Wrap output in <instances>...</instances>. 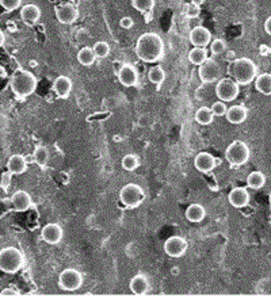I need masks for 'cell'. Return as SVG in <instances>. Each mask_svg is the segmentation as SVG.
<instances>
[{
	"mask_svg": "<svg viewBox=\"0 0 271 306\" xmlns=\"http://www.w3.org/2000/svg\"><path fill=\"white\" fill-rule=\"evenodd\" d=\"M132 6L142 14H148L155 7V0H132Z\"/></svg>",
	"mask_w": 271,
	"mask_h": 306,
	"instance_id": "obj_31",
	"label": "cell"
},
{
	"mask_svg": "<svg viewBox=\"0 0 271 306\" xmlns=\"http://www.w3.org/2000/svg\"><path fill=\"white\" fill-rule=\"evenodd\" d=\"M199 14H201V6L194 3V2H191L187 6V8H186V15H187V18L194 19V18H198Z\"/></svg>",
	"mask_w": 271,
	"mask_h": 306,
	"instance_id": "obj_37",
	"label": "cell"
},
{
	"mask_svg": "<svg viewBox=\"0 0 271 306\" xmlns=\"http://www.w3.org/2000/svg\"><path fill=\"white\" fill-rule=\"evenodd\" d=\"M39 18H41V8L37 4H26L20 10V19H22L25 25L33 26V25L38 22Z\"/></svg>",
	"mask_w": 271,
	"mask_h": 306,
	"instance_id": "obj_17",
	"label": "cell"
},
{
	"mask_svg": "<svg viewBox=\"0 0 271 306\" xmlns=\"http://www.w3.org/2000/svg\"><path fill=\"white\" fill-rule=\"evenodd\" d=\"M247 115H248V111L244 106H240V104H237V106H232L226 110L225 117L228 119V122L233 123V125H240L247 119Z\"/></svg>",
	"mask_w": 271,
	"mask_h": 306,
	"instance_id": "obj_19",
	"label": "cell"
},
{
	"mask_svg": "<svg viewBox=\"0 0 271 306\" xmlns=\"http://www.w3.org/2000/svg\"><path fill=\"white\" fill-rule=\"evenodd\" d=\"M240 92V88H239V84L233 79H220L216 85V95L220 100L222 102H232L237 98Z\"/></svg>",
	"mask_w": 271,
	"mask_h": 306,
	"instance_id": "obj_8",
	"label": "cell"
},
{
	"mask_svg": "<svg viewBox=\"0 0 271 306\" xmlns=\"http://www.w3.org/2000/svg\"><path fill=\"white\" fill-rule=\"evenodd\" d=\"M23 253L15 247H6L0 251V271L16 274L23 267Z\"/></svg>",
	"mask_w": 271,
	"mask_h": 306,
	"instance_id": "obj_4",
	"label": "cell"
},
{
	"mask_svg": "<svg viewBox=\"0 0 271 306\" xmlns=\"http://www.w3.org/2000/svg\"><path fill=\"white\" fill-rule=\"evenodd\" d=\"M53 91L56 92V95L61 99H67L72 91V81L67 76H58L56 80L53 81Z\"/></svg>",
	"mask_w": 271,
	"mask_h": 306,
	"instance_id": "obj_18",
	"label": "cell"
},
{
	"mask_svg": "<svg viewBox=\"0 0 271 306\" xmlns=\"http://www.w3.org/2000/svg\"><path fill=\"white\" fill-rule=\"evenodd\" d=\"M118 80L125 87H134L138 81L137 69L130 64H123L118 71Z\"/></svg>",
	"mask_w": 271,
	"mask_h": 306,
	"instance_id": "obj_12",
	"label": "cell"
},
{
	"mask_svg": "<svg viewBox=\"0 0 271 306\" xmlns=\"http://www.w3.org/2000/svg\"><path fill=\"white\" fill-rule=\"evenodd\" d=\"M119 199L128 209H136L144 202L145 194H144V190L138 184L128 183L121 188Z\"/></svg>",
	"mask_w": 271,
	"mask_h": 306,
	"instance_id": "obj_5",
	"label": "cell"
},
{
	"mask_svg": "<svg viewBox=\"0 0 271 306\" xmlns=\"http://www.w3.org/2000/svg\"><path fill=\"white\" fill-rule=\"evenodd\" d=\"M184 215H186L187 221L197 224V222H201L203 218H205L206 211H205L202 205H199V203H193V205H190V206L186 209Z\"/></svg>",
	"mask_w": 271,
	"mask_h": 306,
	"instance_id": "obj_23",
	"label": "cell"
},
{
	"mask_svg": "<svg viewBox=\"0 0 271 306\" xmlns=\"http://www.w3.org/2000/svg\"><path fill=\"white\" fill-rule=\"evenodd\" d=\"M207 58H209L207 57V50L205 48H201V46H195L194 49H191L190 53H189V60L194 65L199 67L206 61Z\"/></svg>",
	"mask_w": 271,
	"mask_h": 306,
	"instance_id": "obj_25",
	"label": "cell"
},
{
	"mask_svg": "<svg viewBox=\"0 0 271 306\" xmlns=\"http://www.w3.org/2000/svg\"><path fill=\"white\" fill-rule=\"evenodd\" d=\"M133 25L134 22L130 16H125V18H122V19L119 20V26L122 27V29H132Z\"/></svg>",
	"mask_w": 271,
	"mask_h": 306,
	"instance_id": "obj_39",
	"label": "cell"
},
{
	"mask_svg": "<svg viewBox=\"0 0 271 306\" xmlns=\"http://www.w3.org/2000/svg\"><path fill=\"white\" fill-rule=\"evenodd\" d=\"M194 165L199 172L206 173L210 172V171H213L214 167L217 165V160H216V157H214L212 153L201 152L195 156Z\"/></svg>",
	"mask_w": 271,
	"mask_h": 306,
	"instance_id": "obj_15",
	"label": "cell"
},
{
	"mask_svg": "<svg viewBox=\"0 0 271 306\" xmlns=\"http://www.w3.org/2000/svg\"><path fill=\"white\" fill-rule=\"evenodd\" d=\"M210 50H212V53L218 56V54H222L226 50V43L225 41H222V39L217 38L214 39V41H210Z\"/></svg>",
	"mask_w": 271,
	"mask_h": 306,
	"instance_id": "obj_34",
	"label": "cell"
},
{
	"mask_svg": "<svg viewBox=\"0 0 271 306\" xmlns=\"http://www.w3.org/2000/svg\"><path fill=\"white\" fill-rule=\"evenodd\" d=\"M41 237L48 244H58L62 238V228L58 224H48L42 228Z\"/></svg>",
	"mask_w": 271,
	"mask_h": 306,
	"instance_id": "obj_14",
	"label": "cell"
},
{
	"mask_svg": "<svg viewBox=\"0 0 271 306\" xmlns=\"http://www.w3.org/2000/svg\"><path fill=\"white\" fill-rule=\"evenodd\" d=\"M266 184V176L260 171H254L247 176V186L252 190H260Z\"/></svg>",
	"mask_w": 271,
	"mask_h": 306,
	"instance_id": "obj_27",
	"label": "cell"
},
{
	"mask_svg": "<svg viewBox=\"0 0 271 306\" xmlns=\"http://www.w3.org/2000/svg\"><path fill=\"white\" fill-rule=\"evenodd\" d=\"M225 159L231 165H243L249 159V148L244 141L236 140L228 145L225 150Z\"/></svg>",
	"mask_w": 271,
	"mask_h": 306,
	"instance_id": "obj_6",
	"label": "cell"
},
{
	"mask_svg": "<svg viewBox=\"0 0 271 306\" xmlns=\"http://www.w3.org/2000/svg\"><path fill=\"white\" fill-rule=\"evenodd\" d=\"M121 164H122V168L126 171H134L136 168H138L140 161H138V157L134 156V155H126L122 157Z\"/></svg>",
	"mask_w": 271,
	"mask_h": 306,
	"instance_id": "obj_33",
	"label": "cell"
},
{
	"mask_svg": "<svg viewBox=\"0 0 271 306\" xmlns=\"http://www.w3.org/2000/svg\"><path fill=\"white\" fill-rule=\"evenodd\" d=\"M268 199H270V206H271V192H270V196H268Z\"/></svg>",
	"mask_w": 271,
	"mask_h": 306,
	"instance_id": "obj_44",
	"label": "cell"
},
{
	"mask_svg": "<svg viewBox=\"0 0 271 306\" xmlns=\"http://www.w3.org/2000/svg\"><path fill=\"white\" fill-rule=\"evenodd\" d=\"M198 75L203 84H212L221 77V65L213 58H207L206 61L199 65Z\"/></svg>",
	"mask_w": 271,
	"mask_h": 306,
	"instance_id": "obj_9",
	"label": "cell"
},
{
	"mask_svg": "<svg viewBox=\"0 0 271 306\" xmlns=\"http://www.w3.org/2000/svg\"><path fill=\"white\" fill-rule=\"evenodd\" d=\"M20 4H22V0H0V6L8 12L15 11L16 8L20 7Z\"/></svg>",
	"mask_w": 271,
	"mask_h": 306,
	"instance_id": "obj_36",
	"label": "cell"
},
{
	"mask_svg": "<svg viewBox=\"0 0 271 306\" xmlns=\"http://www.w3.org/2000/svg\"><path fill=\"white\" fill-rule=\"evenodd\" d=\"M264 30H266L268 35H271V16H268L266 22H264Z\"/></svg>",
	"mask_w": 271,
	"mask_h": 306,
	"instance_id": "obj_40",
	"label": "cell"
},
{
	"mask_svg": "<svg viewBox=\"0 0 271 306\" xmlns=\"http://www.w3.org/2000/svg\"><path fill=\"white\" fill-rule=\"evenodd\" d=\"M255 88L263 95H271V73H262L256 77Z\"/></svg>",
	"mask_w": 271,
	"mask_h": 306,
	"instance_id": "obj_24",
	"label": "cell"
},
{
	"mask_svg": "<svg viewBox=\"0 0 271 306\" xmlns=\"http://www.w3.org/2000/svg\"><path fill=\"white\" fill-rule=\"evenodd\" d=\"M12 207L16 211H26L29 210L33 205L31 202V196L26 191H16L11 198Z\"/></svg>",
	"mask_w": 271,
	"mask_h": 306,
	"instance_id": "obj_21",
	"label": "cell"
},
{
	"mask_svg": "<svg viewBox=\"0 0 271 306\" xmlns=\"http://www.w3.org/2000/svg\"><path fill=\"white\" fill-rule=\"evenodd\" d=\"M136 54L144 62L159 61L164 54V42L156 33H144L136 43Z\"/></svg>",
	"mask_w": 271,
	"mask_h": 306,
	"instance_id": "obj_1",
	"label": "cell"
},
{
	"mask_svg": "<svg viewBox=\"0 0 271 306\" xmlns=\"http://www.w3.org/2000/svg\"><path fill=\"white\" fill-rule=\"evenodd\" d=\"M7 76V71L3 65H0V77H6Z\"/></svg>",
	"mask_w": 271,
	"mask_h": 306,
	"instance_id": "obj_41",
	"label": "cell"
},
{
	"mask_svg": "<svg viewBox=\"0 0 271 306\" xmlns=\"http://www.w3.org/2000/svg\"><path fill=\"white\" fill-rule=\"evenodd\" d=\"M130 291L136 295H144L148 293L149 290V282L147 279V276L138 274V275L133 276L130 279Z\"/></svg>",
	"mask_w": 271,
	"mask_h": 306,
	"instance_id": "obj_22",
	"label": "cell"
},
{
	"mask_svg": "<svg viewBox=\"0 0 271 306\" xmlns=\"http://www.w3.org/2000/svg\"><path fill=\"white\" fill-rule=\"evenodd\" d=\"M231 76L239 85H248L249 83L255 80L256 73H258V67L251 58L241 57L236 58L232 61L230 67Z\"/></svg>",
	"mask_w": 271,
	"mask_h": 306,
	"instance_id": "obj_2",
	"label": "cell"
},
{
	"mask_svg": "<svg viewBox=\"0 0 271 306\" xmlns=\"http://www.w3.org/2000/svg\"><path fill=\"white\" fill-rule=\"evenodd\" d=\"M71 2H77V0H71Z\"/></svg>",
	"mask_w": 271,
	"mask_h": 306,
	"instance_id": "obj_45",
	"label": "cell"
},
{
	"mask_svg": "<svg viewBox=\"0 0 271 306\" xmlns=\"http://www.w3.org/2000/svg\"><path fill=\"white\" fill-rule=\"evenodd\" d=\"M34 160L35 163L41 167H45L49 161V150L45 146H37L34 150Z\"/></svg>",
	"mask_w": 271,
	"mask_h": 306,
	"instance_id": "obj_30",
	"label": "cell"
},
{
	"mask_svg": "<svg viewBox=\"0 0 271 306\" xmlns=\"http://www.w3.org/2000/svg\"><path fill=\"white\" fill-rule=\"evenodd\" d=\"M213 119L214 115L212 113V110H210V107H201L195 113V121L199 125H203V126H206V125L213 122Z\"/></svg>",
	"mask_w": 271,
	"mask_h": 306,
	"instance_id": "obj_28",
	"label": "cell"
},
{
	"mask_svg": "<svg viewBox=\"0 0 271 306\" xmlns=\"http://www.w3.org/2000/svg\"><path fill=\"white\" fill-rule=\"evenodd\" d=\"M7 169L12 175H22L27 171V161L22 155H12L7 161Z\"/></svg>",
	"mask_w": 271,
	"mask_h": 306,
	"instance_id": "obj_20",
	"label": "cell"
},
{
	"mask_svg": "<svg viewBox=\"0 0 271 306\" xmlns=\"http://www.w3.org/2000/svg\"><path fill=\"white\" fill-rule=\"evenodd\" d=\"M4 41H6V37H4V33L0 30V48L4 45Z\"/></svg>",
	"mask_w": 271,
	"mask_h": 306,
	"instance_id": "obj_42",
	"label": "cell"
},
{
	"mask_svg": "<svg viewBox=\"0 0 271 306\" xmlns=\"http://www.w3.org/2000/svg\"><path fill=\"white\" fill-rule=\"evenodd\" d=\"M12 92L19 98H27L31 94H34L37 88V77L29 71L25 69H18L14 72L10 81Z\"/></svg>",
	"mask_w": 271,
	"mask_h": 306,
	"instance_id": "obj_3",
	"label": "cell"
},
{
	"mask_svg": "<svg viewBox=\"0 0 271 306\" xmlns=\"http://www.w3.org/2000/svg\"><path fill=\"white\" fill-rule=\"evenodd\" d=\"M11 176L12 173L7 169V172L2 173V178H0V187L3 188L4 191H7L8 187H10V183H11Z\"/></svg>",
	"mask_w": 271,
	"mask_h": 306,
	"instance_id": "obj_38",
	"label": "cell"
},
{
	"mask_svg": "<svg viewBox=\"0 0 271 306\" xmlns=\"http://www.w3.org/2000/svg\"><path fill=\"white\" fill-rule=\"evenodd\" d=\"M212 41V33L207 30L206 27L197 26L190 31V42L194 46H201L205 48Z\"/></svg>",
	"mask_w": 271,
	"mask_h": 306,
	"instance_id": "obj_16",
	"label": "cell"
},
{
	"mask_svg": "<svg viewBox=\"0 0 271 306\" xmlns=\"http://www.w3.org/2000/svg\"><path fill=\"white\" fill-rule=\"evenodd\" d=\"M228 201L233 207L236 209H243V207L248 206L249 203V192L244 187H235L231 190L228 194Z\"/></svg>",
	"mask_w": 271,
	"mask_h": 306,
	"instance_id": "obj_13",
	"label": "cell"
},
{
	"mask_svg": "<svg viewBox=\"0 0 271 306\" xmlns=\"http://www.w3.org/2000/svg\"><path fill=\"white\" fill-rule=\"evenodd\" d=\"M148 79L155 85H160L165 80V72L161 67H152L148 72Z\"/></svg>",
	"mask_w": 271,
	"mask_h": 306,
	"instance_id": "obj_29",
	"label": "cell"
},
{
	"mask_svg": "<svg viewBox=\"0 0 271 306\" xmlns=\"http://www.w3.org/2000/svg\"><path fill=\"white\" fill-rule=\"evenodd\" d=\"M187 251V241L180 236H172L164 243V252L171 257L183 256Z\"/></svg>",
	"mask_w": 271,
	"mask_h": 306,
	"instance_id": "obj_11",
	"label": "cell"
},
{
	"mask_svg": "<svg viewBox=\"0 0 271 306\" xmlns=\"http://www.w3.org/2000/svg\"><path fill=\"white\" fill-rule=\"evenodd\" d=\"M191 2H194V3H197V4H199V6H201V4H202L205 0H191Z\"/></svg>",
	"mask_w": 271,
	"mask_h": 306,
	"instance_id": "obj_43",
	"label": "cell"
},
{
	"mask_svg": "<svg viewBox=\"0 0 271 306\" xmlns=\"http://www.w3.org/2000/svg\"><path fill=\"white\" fill-rule=\"evenodd\" d=\"M83 285V275L75 268H65L58 276V286L65 291H76Z\"/></svg>",
	"mask_w": 271,
	"mask_h": 306,
	"instance_id": "obj_7",
	"label": "cell"
},
{
	"mask_svg": "<svg viewBox=\"0 0 271 306\" xmlns=\"http://www.w3.org/2000/svg\"><path fill=\"white\" fill-rule=\"evenodd\" d=\"M92 50H94L96 58H106L110 54V45L106 41H98L92 46Z\"/></svg>",
	"mask_w": 271,
	"mask_h": 306,
	"instance_id": "obj_32",
	"label": "cell"
},
{
	"mask_svg": "<svg viewBox=\"0 0 271 306\" xmlns=\"http://www.w3.org/2000/svg\"><path fill=\"white\" fill-rule=\"evenodd\" d=\"M210 110H212V113H213L214 117H222V115H225L228 107H226L225 102H222V100H218V102H214V103L212 104Z\"/></svg>",
	"mask_w": 271,
	"mask_h": 306,
	"instance_id": "obj_35",
	"label": "cell"
},
{
	"mask_svg": "<svg viewBox=\"0 0 271 306\" xmlns=\"http://www.w3.org/2000/svg\"><path fill=\"white\" fill-rule=\"evenodd\" d=\"M96 57L95 53H94V50L92 48H81L79 52H77V61L80 62L83 67H91L94 62H95Z\"/></svg>",
	"mask_w": 271,
	"mask_h": 306,
	"instance_id": "obj_26",
	"label": "cell"
},
{
	"mask_svg": "<svg viewBox=\"0 0 271 306\" xmlns=\"http://www.w3.org/2000/svg\"><path fill=\"white\" fill-rule=\"evenodd\" d=\"M54 14L58 22L62 25H72L79 18V11L72 3H62L60 6H56Z\"/></svg>",
	"mask_w": 271,
	"mask_h": 306,
	"instance_id": "obj_10",
	"label": "cell"
}]
</instances>
